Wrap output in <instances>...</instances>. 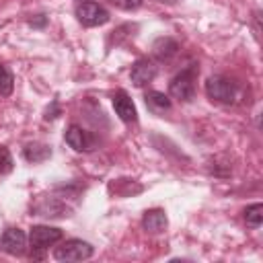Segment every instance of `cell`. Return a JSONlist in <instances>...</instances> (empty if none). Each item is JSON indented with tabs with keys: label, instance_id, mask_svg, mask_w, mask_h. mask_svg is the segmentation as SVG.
Masks as SVG:
<instances>
[{
	"label": "cell",
	"instance_id": "6da1fadb",
	"mask_svg": "<svg viewBox=\"0 0 263 263\" xmlns=\"http://www.w3.org/2000/svg\"><path fill=\"white\" fill-rule=\"evenodd\" d=\"M205 92L212 101L222 105H232L238 99V84L228 76H210L205 80Z\"/></svg>",
	"mask_w": 263,
	"mask_h": 263
},
{
	"label": "cell",
	"instance_id": "7a4b0ae2",
	"mask_svg": "<svg viewBox=\"0 0 263 263\" xmlns=\"http://www.w3.org/2000/svg\"><path fill=\"white\" fill-rule=\"evenodd\" d=\"M195 76H197V66L195 64L181 70L168 84L171 97L179 99V101H191L193 95H195Z\"/></svg>",
	"mask_w": 263,
	"mask_h": 263
},
{
	"label": "cell",
	"instance_id": "3957f363",
	"mask_svg": "<svg viewBox=\"0 0 263 263\" xmlns=\"http://www.w3.org/2000/svg\"><path fill=\"white\" fill-rule=\"evenodd\" d=\"M62 230L60 228H53V226H33L31 232H29V240H31V247H33V253L31 257H43V251H47L49 247H53L55 242L62 240Z\"/></svg>",
	"mask_w": 263,
	"mask_h": 263
},
{
	"label": "cell",
	"instance_id": "277c9868",
	"mask_svg": "<svg viewBox=\"0 0 263 263\" xmlns=\"http://www.w3.org/2000/svg\"><path fill=\"white\" fill-rule=\"evenodd\" d=\"M95 253L92 245L86 242V240H80V238H70L66 240L62 247H55L53 251V257L58 261H84V259H90Z\"/></svg>",
	"mask_w": 263,
	"mask_h": 263
},
{
	"label": "cell",
	"instance_id": "5b68a950",
	"mask_svg": "<svg viewBox=\"0 0 263 263\" xmlns=\"http://www.w3.org/2000/svg\"><path fill=\"white\" fill-rule=\"evenodd\" d=\"M76 16L84 27H99L109 21V12L105 6L97 2H82L76 6Z\"/></svg>",
	"mask_w": 263,
	"mask_h": 263
},
{
	"label": "cell",
	"instance_id": "8992f818",
	"mask_svg": "<svg viewBox=\"0 0 263 263\" xmlns=\"http://www.w3.org/2000/svg\"><path fill=\"white\" fill-rule=\"evenodd\" d=\"M33 212L43 218H66V216H70L72 208L66 205L58 195H49V197H41L33 205Z\"/></svg>",
	"mask_w": 263,
	"mask_h": 263
},
{
	"label": "cell",
	"instance_id": "52a82bcc",
	"mask_svg": "<svg viewBox=\"0 0 263 263\" xmlns=\"http://www.w3.org/2000/svg\"><path fill=\"white\" fill-rule=\"evenodd\" d=\"M0 251L8 255H23L27 251V236L21 228H8L0 236Z\"/></svg>",
	"mask_w": 263,
	"mask_h": 263
},
{
	"label": "cell",
	"instance_id": "ba28073f",
	"mask_svg": "<svg viewBox=\"0 0 263 263\" xmlns=\"http://www.w3.org/2000/svg\"><path fill=\"white\" fill-rule=\"evenodd\" d=\"M154 76H156V64L152 60H148V58L138 60L129 70V78H132V82L136 86H144V84L152 82Z\"/></svg>",
	"mask_w": 263,
	"mask_h": 263
},
{
	"label": "cell",
	"instance_id": "9c48e42d",
	"mask_svg": "<svg viewBox=\"0 0 263 263\" xmlns=\"http://www.w3.org/2000/svg\"><path fill=\"white\" fill-rule=\"evenodd\" d=\"M113 109H115V113L119 115V119L125 121V123H134V121L138 119L136 105H134V101L129 99V95H127L125 90H117V92L113 95Z\"/></svg>",
	"mask_w": 263,
	"mask_h": 263
},
{
	"label": "cell",
	"instance_id": "30bf717a",
	"mask_svg": "<svg viewBox=\"0 0 263 263\" xmlns=\"http://www.w3.org/2000/svg\"><path fill=\"white\" fill-rule=\"evenodd\" d=\"M166 224H168L166 214H164V210H160V208L148 210V212H144V216H142V226H144V230L150 232V234L164 232V230H166Z\"/></svg>",
	"mask_w": 263,
	"mask_h": 263
},
{
	"label": "cell",
	"instance_id": "8fae6325",
	"mask_svg": "<svg viewBox=\"0 0 263 263\" xmlns=\"http://www.w3.org/2000/svg\"><path fill=\"white\" fill-rule=\"evenodd\" d=\"M66 142L70 148H74L76 152H86L90 150V136L80 127V125H70L66 132Z\"/></svg>",
	"mask_w": 263,
	"mask_h": 263
},
{
	"label": "cell",
	"instance_id": "7c38bea8",
	"mask_svg": "<svg viewBox=\"0 0 263 263\" xmlns=\"http://www.w3.org/2000/svg\"><path fill=\"white\" fill-rule=\"evenodd\" d=\"M144 101H146V107L154 115H162L164 111L171 109V99L164 92H160V90H148L146 97H144Z\"/></svg>",
	"mask_w": 263,
	"mask_h": 263
},
{
	"label": "cell",
	"instance_id": "4fadbf2b",
	"mask_svg": "<svg viewBox=\"0 0 263 263\" xmlns=\"http://www.w3.org/2000/svg\"><path fill=\"white\" fill-rule=\"evenodd\" d=\"M23 156L29 162H43V160H47L51 156V148L47 144H41V142H31V144L25 146Z\"/></svg>",
	"mask_w": 263,
	"mask_h": 263
},
{
	"label": "cell",
	"instance_id": "5bb4252c",
	"mask_svg": "<svg viewBox=\"0 0 263 263\" xmlns=\"http://www.w3.org/2000/svg\"><path fill=\"white\" fill-rule=\"evenodd\" d=\"M154 55L158 58V60H171L175 53H177V49H179V45H177V41L175 39H171V37H160V39H156L154 41Z\"/></svg>",
	"mask_w": 263,
	"mask_h": 263
},
{
	"label": "cell",
	"instance_id": "9a60e30c",
	"mask_svg": "<svg viewBox=\"0 0 263 263\" xmlns=\"http://www.w3.org/2000/svg\"><path fill=\"white\" fill-rule=\"evenodd\" d=\"M245 222L249 228H259L263 222V205L261 203H253L245 210Z\"/></svg>",
	"mask_w": 263,
	"mask_h": 263
},
{
	"label": "cell",
	"instance_id": "2e32d148",
	"mask_svg": "<svg viewBox=\"0 0 263 263\" xmlns=\"http://www.w3.org/2000/svg\"><path fill=\"white\" fill-rule=\"evenodd\" d=\"M12 88H14V78L8 72V68L0 64V95L2 97H8L12 92Z\"/></svg>",
	"mask_w": 263,
	"mask_h": 263
},
{
	"label": "cell",
	"instance_id": "e0dca14e",
	"mask_svg": "<svg viewBox=\"0 0 263 263\" xmlns=\"http://www.w3.org/2000/svg\"><path fill=\"white\" fill-rule=\"evenodd\" d=\"M12 171V156L8 152V148L0 146V175H6Z\"/></svg>",
	"mask_w": 263,
	"mask_h": 263
},
{
	"label": "cell",
	"instance_id": "ac0fdd59",
	"mask_svg": "<svg viewBox=\"0 0 263 263\" xmlns=\"http://www.w3.org/2000/svg\"><path fill=\"white\" fill-rule=\"evenodd\" d=\"M113 2H117V4H119L121 8H125V10H136V8L142 6L144 0H113Z\"/></svg>",
	"mask_w": 263,
	"mask_h": 263
},
{
	"label": "cell",
	"instance_id": "d6986e66",
	"mask_svg": "<svg viewBox=\"0 0 263 263\" xmlns=\"http://www.w3.org/2000/svg\"><path fill=\"white\" fill-rule=\"evenodd\" d=\"M60 115V109H58V101H53L51 103V109H47L45 111V119H55Z\"/></svg>",
	"mask_w": 263,
	"mask_h": 263
}]
</instances>
